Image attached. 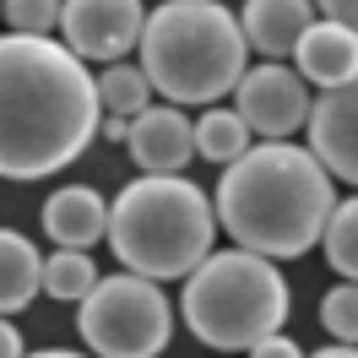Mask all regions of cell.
I'll use <instances>...</instances> for the list:
<instances>
[{"mask_svg": "<svg viewBox=\"0 0 358 358\" xmlns=\"http://www.w3.org/2000/svg\"><path fill=\"white\" fill-rule=\"evenodd\" d=\"M315 6H320L331 22H348V27L358 33V0H315Z\"/></svg>", "mask_w": 358, "mask_h": 358, "instance_id": "cell-22", "label": "cell"}, {"mask_svg": "<svg viewBox=\"0 0 358 358\" xmlns=\"http://www.w3.org/2000/svg\"><path fill=\"white\" fill-rule=\"evenodd\" d=\"M320 245H326V266L342 271L348 282H358V196L353 201H336Z\"/></svg>", "mask_w": 358, "mask_h": 358, "instance_id": "cell-18", "label": "cell"}, {"mask_svg": "<svg viewBox=\"0 0 358 358\" xmlns=\"http://www.w3.org/2000/svg\"><path fill=\"white\" fill-rule=\"evenodd\" d=\"M114 206H103V196L92 185H66L44 201V234L66 250H92L98 239H109Z\"/></svg>", "mask_w": 358, "mask_h": 358, "instance_id": "cell-11", "label": "cell"}, {"mask_svg": "<svg viewBox=\"0 0 358 358\" xmlns=\"http://www.w3.org/2000/svg\"><path fill=\"white\" fill-rule=\"evenodd\" d=\"M141 33H147L141 0H66V17H60V38L98 66H114L131 49H141Z\"/></svg>", "mask_w": 358, "mask_h": 358, "instance_id": "cell-8", "label": "cell"}, {"mask_svg": "<svg viewBox=\"0 0 358 358\" xmlns=\"http://www.w3.org/2000/svg\"><path fill=\"white\" fill-rule=\"evenodd\" d=\"M103 136V92L66 38L6 33L0 44V174L44 179Z\"/></svg>", "mask_w": 358, "mask_h": 358, "instance_id": "cell-1", "label": "cell"}, {"mask_svg": "<svg viewBox=\"0 0 358 358\" xmlns=\"http://www.w3.org/2000/svg\"><path fill=\"white\" fill-rule=\"evenodd\" d=\"M141 71L169 103H217L245 82L250 33L223 0H163L147 11L141 33Z\"/></svg>", "mask_w": 358, "mask_h": 358, "instance_id": "cell-3", "label": "cell"}, {"mask_svg": "<svg viewBox=\"0 0 358 358\" xmlns=\"http://www.w3.org/2000/svg\"><path fill=\"white\" fill-rule=\"evenodd\" d=\"M6 11V27L11 33H33V38H49L60 17H66V0H0Z\"/></svg>", "mask_w": 358, "mask_h": 358, "instance_id": "cell-19", "label": "cell"}, {"mask_svg": "<svg viewBox=\"0 0 358 358\" xmlns=\"http://www.w3.org/2000/svg\"><path fill=\"white\" fill-rule=\"evenodd\" d=\"M250 358H310V353H304V348H299V342H293V336H282V331H271L266 342H255V348H250Z\"/></svg>", "mask_w": 358, "mask_h": 358, "instance_id": "cell-21", "label": "cell"}, {"mask_svg": "<svg viewBox=\"0 0 358 358\" xmlns=\"http://www.w3.org/2000/svg\"><path fill=\"white\" fill-rule=\"evenodd\" d=\"M217 201L185 174H141L114 196L109 250L125 271H141L152 282L190 277L212 255L217 239Z\"/></svg>", "mask_w": 358, "mask_h": 358, "instance_id": "cell-4", "label": "cell"}, {"mask_svg": "<svg viewBox=\"0 0 358 358\" xmlns=\"http://www.w3.org/2000/svg\"><path fill=\"white\" fill-rule=\"evenodd\" d=\"M331 169L293 141H261L239 163H228L217 179V223L234 245L299 261L326 239V223L336 212Z\"/></svg>", "mask_w": 358, "mask_h": 358, "instance_id": "cell-2", "label": "cell"}, {"mask_svg": "<svg viewBox=\"0 0 358 358\" xmlns=\"http://www.w3.org/2000/svg\"><path fill=\"white\" fill-rule=\"evenodd\" d=\"M293 310V293L282 282V271L271 255L234 245L206 255L201 266L185 277L179 293V315L196 342L217 348V353H239L266 342L271 331H282V320Z\"/></svg>", "mask_w": 358, "mask_h": 358, "instance_id": "cell-5", "label": "cell"}, {"mask_svg": "<svg viewBox=\"0 0 358 358\" xmlns=\"http://www.w3.org/2000/svg\"><path fill=\"white\" fill-rule=\"evenodd\" d=\"M250 120L239 109H217V103H212V109L201 114V120H196V147H201V157L206 163H239V157L250 152Z\"/></svg>", "mask_w": 358, "mask_h": 358, "instance_id": "cell-15", "label": "cell"}, {"mask_svg": "<svg viewBox=\"0 0 358 358\" xmlns=\"http://www.w3.org/2000/svg\"><path fill=\"white\" fill-rule=\"evenodd\" d=\"M310 358H358V342H336V348H320Z\"/></svg>", "mask_w": 358, "mask_h": 358, "instance_id": "cell-24", "label": "cell"}, {"mask_svg": "<svg viewBox=\"0 0 358 358\" xmlns=\"http://www.w3.org/2000/svg\"><path fill=\"white\" fill-rule=\"evenodd\" d=\"M76 331L98 358H157L174 336V304L157 293L152 277L120 271L82 299Z\"/></svg>", "mask_w": 358, "mask_h": 358, "instance_id": "cell-6", "label": "cell"}, {"mask_svg": "<svg viewBox=\"0 0 358 358\" xmlns=\"http://www.w3.org/2000/svg\"><path fill=\"white\" fill-rule=\"evenodd\" d=\"M234 109L250 120V131L266 136V141H288L293 131H304L310 125V76L304 71H288L282 60H266V66L245 71V82L234 87Z\"/></svg>", "mask_w": 358, "mask_h": 358, "instance_id": "cell-7", "label": "cell"}, {"mask_svg": "<svg viewBox=\"0 0 358 358\" xmlns=\"http://www.w3.org/2000/svg\"><path fill=\"white\" fill-rule=\"evenodd\" d=\"M98 282H103V277H98V261H92L87 250L55 245V255H44V293H49V299H60V304H82Z\"/></svg>", "mask_w": 358, "mask_h": 358, "instance_id": "cell-16", "label": "cell"}, {"mask_svg": "<svg viewBox=\"0 0 358 358\" xmlns=\"http://www.w3.org/2000/svg\"><path fill=\"white\" fill-rule=\"evenodd\" d=\"M38 293H44V255L27 245V234L6 228L0 234V310L22 315Z\"/></svg>", "mask_w": 358, "mask_h": 358, "instance_id": "cell-14", "label": "cell"}, {"mask_svg": "<svg viewBox=\"0 0 358 358\" xmlns=\"http://www.w3.org/2000/svg\"><path fill=\"white\" fill-rule=\"evenodd\" d=\"M320 6L315 0H245V33H250V49H261L266 60H282L293 49L304 44V33H310L320 17H315Z\"/></svg>", "mask_w": 358, "mask_h": 358, "instance_id": "cell-12", "label": "cell"}, {"mask_svg": "<svg viewBox=\"0 0 358 358\" xmlns=\"http://www.w3.org/2000/svg\"><path fill=\"white\" fill-rule=\"evenodd\" d=\"M131 157L141 174H179L190 157L201 152L196 147V125L179 114V103H163V109H147L131 120Z\"/></svg>", "mask_w": 358, "mask_h": 358, "instance_id": "cell-10", "label": "cell"}, {"mask_svg": "<svg viewBox=\"0 0 358 358\" xmlns=\"http://www.w3.org/2000/svg\"><path fill=\"white\" fill-rule=\"evenodd\" d=\"M27 358H98V353H71V348H44V353H27Z\"/></svg>", "mask_w": 358, "mask_h": 358, "instance_id": "cell-25", "label": "cell"}, {"mask_svg": "<svg viewBox=\"0 0 358 358\" xmlns=\"http://www.w3.org/2000/svg\"><path fill=\"white\" fill-rule=\"evenodd\" d=\"M0 358H27L22 336H17V326H11V315H6V331H0Z\"/></svg>", "mask_w": 358, "mask_h": 358, "instance_id": "cell-23", "label": "cell"}, {"mask_svg": "<svg viewBox=\"0 0 358 358\" xmlns=\"http://www.w3.org/2000/svg\"><path fill=\"white\" fill-rule=\"evenodd\" d=\"M304 131H310V152L336 179L358 185V76L342 87H320Z\"/></svg>", "mask_w": 358, "mask_h": 358, "instance_id": "cell-9", "label": "cell"}, {"mask_svg": "<svg viewBox=\"0 0 358 358\" xmlns=\"http://www.w3.org/2000/svg\"><path fill=\"white\" fill-rule=\"evenodd\" d=\"M320 326L331 342H358V282L342 277V288H331L320 299Z\"/></svg>", "mask_w": 358, "mask_h": 358, "instance_id": "cell-20", "label": "cell"}, {"mask_svg": "<svg viewBox=\"0 0 358 358\" xmlns=\"http://www.w3.org/2000/svg\"><path fill=\"white\" fill-rule=\"evenodd\" d=\"M293 60H299V71L310 76L315 87H342V82L358 76V33L348 22L320 17V22L304 33V44L293 49Z\"/></svg>", "mask_w": 358, "mask_h": 358, "instance_id": "cell-13", "label": "cell"}, {"mask_svg": "<svg viewBox=\"0 0 358 358\" xmlns=\"http://www.w3.org/2000/svg\"><path fill=\"white\" fill-rule=\"evenodd\" d=\"M98 92H103V109L109 114H125V120H136V114L152 109V76L141 71V60H114V66H103V76H98Z\"/></svg>", "mask_w": 358, "mask_h": 358, "instance_id": "cell-17", "label": "cell"}]
</instances>
